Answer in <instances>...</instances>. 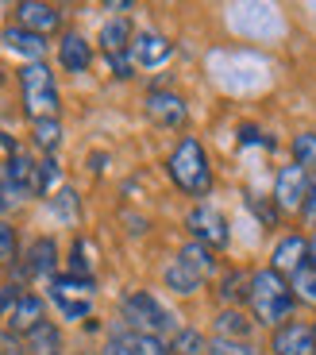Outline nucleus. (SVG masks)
<instances>
[{
	"mask_svg": "<svg viewBox=\"0 0 316 355\" xmlns=\"http://www.w3.org/2000/svg\"><path fill=\"white\" fill-rule=\"evenodd\" d=\"M166 170H170V182H174L182 193H189V197H204L212 189L209 151H204L201 139H193V135H182V143L170 151Z\"/></svg>",
	"mask_w": 316,
	"mask_h": 355,
	"instance_id": "f257e3e1",
	"label": "nucleus"
},
{
	"mask_svg": "<svg viewBox=\"0 0 316 355\" xmlns=\"http://www.w3.org/2000/svg\"><path fill=\"white\" fill-rule=\"evenodd\" d=\"M251 309H255V317L263 320V324H278L281 320H290L293 313V286L286 282V278L278 275V270H270V266H263V270H255L251 275Z\"/></svg>",
	"mask_w": 316,
	"mask_h": 355,
	"instance_id": "f03ea898",
	"label": "nucleus"
},
{
	"mask_svg": "<svg viewBox=\"0 0 316 355\" xmlns=\"http://www.w3.org/2000/svg\"><path fill=\"white\" fill-rule=\"evenodd\" d=\"M120 317H123V324H128L132 332H147V336H158V340L170 336V332H177V317L147 290L123 293Z\"/></svg>",
	"mask_w": 316,
	"mask_h": 355,
	"instance_id": "7ed1b4c3",
	"label": "nucleus"
},
{
	"mask_svg": "<svg viewBox=\"0 0 316 355\" xmlns=\"http://www.w3.org/2000/svg\"><path fill=\"white\" fill-rule=\"evenodd\" d=\"M19 89H24V112L31 120H54L58 116V85L43 62H27L19 70Z\"/></svg>",
	"mask_w": 316,
	"mask_h": 355,
	"instance_id": "20e7f679",
	"label": "nucleus"
},
{
	"mask_svg": "<svg viewBox=\"0 0 316 355\" xmlns=\"http://www.w3.org/2000/svg\"><path fill=\"white\" fill-rule=\"evenodd\" d=\"M93 290H97V282L93 278H78V275H54L46 282L51 302L58 305V313L66 320L89 317V309H93Z\"/></svg>",
	"mask_w": 316,
	"mask_h": 355,
	"instance_id": "39448f33",
	"label": "nucleus"
},
{
	"mask_svg": "<svg viewBox=\"0 0 316 355\" xmlns=\"http://www.w3.org/2000/svg\"><path fill=\"white\" fill-rule=\"evenodd\" d=\"M185 228H189V236H193L197 243H204V248H212V251L228 248V240H231L224 213H220V209H212V205H197V209H189Z\"/></svg>",
	"mask_w": 316,
	"mask_h": 355,
	"instance_id": "423d86ee",
	"label": "nucleus"
},
{
	"mask_svg": "<svg viewBox=\"0 0 316 355\" xmlns=\"http://www.w3.org/2000/svg\"><path fill=\"white\" fill-rule=\"evenodd\" d=\"M305 197H308V174L293 162V166H281L278 174V186H274V201H278L281 213H297L305 209Z\"/></svg>",
	"mask_w": 316,
	"mask_h": 355,
	"instance_id": "0eeeda50",
	"label": "nucleus"
},
{
	"mask_svg": "<svg viewBox=\"0 0 316 355\" xmlns=\"http://www.w3.org/2000/svg\"><path fill=\"white\" fill-rule=\"evenodd\" d=\"M16 24L46 39L51 31L62 27V12L54 8V4H43V0H19L16 4Z\"/></svg>",
	"mask_w": 316,
	"mask_h": 355,
	"instance_id": "6e6552de",
	"label": "nucleus"
},
{
	"mask_svg": "<svg viewBox=\"0 0 316 355\" xmlns=\"http://www.w3.org/2000/svg\"><path fill=\"white\" fill-rule=\"evenodd\" d=\"M270 352L274 355H316V336L308 324L301 320H286L270 340Z\"/></svg>",
	"mask_w": 316,
	"mask_h": 355,
	"instance_id": "1a4fd4ad",
	"label": "nucleus"
},
{
	"mask_svg": "<svg viewBox=\"0 0 316 355\" xmlns=\"http://www.w3.org/2000/svg\"><path fill=\"white\" fill-rule=\"evenodd\" d=\"M43 320H46L43 297H35V293H19L16 305L8 309V317H4V324H8V332H16V336H27V332H35Z\"/></svg>",
	"mask_w": 316,
	"mask_h": 355,
	"instance_id": "9d476101",
	"label": "nucleus"
},
{
	"mask_svg": "<svg viewBox=\"0 0 316 355\" xmlns=\"http://www.w3.org/2000/svg\"><path fill=\"white\" fill-rule=\"evenodd\" d=\"M147 116L158 128H182L185 116H189V108H185V101L177 97V93L155 89V93H147Z\"/></svg>",
	"mask_w": 316,
	"mask_h": 355,
	"instance_id": "9b49d317",
	"label": "nucleus"
},
{
	"mask_svg": "<svg viewBox=\"0 0 316 355\" xmlns=\"http://www.w3.org/2000/svg\"><path fill=\"white\" fill-rule=\"evenodd\" d=\"M170 54H174V43H170L166 35H158V31H139V35L132 39V58H135V66H143V70L162 66Z\"/></svg>",
	"mask_w": 316,
	"mask_h": 355,
	"instance_id": "f8f14e48",
	"label": "nucleus"
},
{
	"mask_svg": "<svg viewBox=\"0 0 316 355\" xmlns=\"http://www.w3.org/2000/svg\"><path fill=\"white\" fill-rule=\"evenodd\" d=\"M0 43L8 46L12 54L27 58V62H43V54H46V39L35 35V31H27V27H19V24L4 27V31H0Z\"/></svg>",
	"mask_w": 316,
	"mask_h": 355,
	"instance_id": "ddd939ff",
	"label": "nucleus"
},
{
	"mask_svg": "<svg viewBox=\"0 0 316 355\" xmlns=\"http://www.w3.org/2000/svg\"><path fill=\"white\" fill-rule=\"evenodd\" d=\"M54 266H58V248H54L51 236H39L24 255V275L27 278H54Z\"/></svg>",
	"mask_w": 316,
	"mask_h": 355,
	"instance_id": "4468645a",
	"label": "nucleus"
},
{
	"mask_svg": "<svg viewBox=\"0 0 316 355\" xmlns=\"http://www.w3.org/2000/svg\"><path fill=\"white\" fill-rule=\"evenodd\" d=\"M301 266H308V240H301V236L278 240V248L270 255V270H278V275H297Z\"/></svg>",
	"mask_w": 316,
	"mask_h": 355,
	"instance_id": "2eb2a0df",
	"label": "nucleus"
},
{
	"mask_svg": "<svg viewBox=\"0 0 316 355\" xmlns=\"http://www.w3.org/2000/svg\"><path fill=\"white\" fill-rule=\"evenodd\" d=\"M58 62H62V70H70V73H85L89 70L93 51H89V43H85V35H81V31H66V35H62Z\"/></svg>",
	"mask_w": 316,
	"mask_h": 355,
	"instance_id": "dca6fc26",
	"label": "nucleus"
},
{
	"mask_svg": "<svg viewBox=\"0 0 316 355\" xmlns=\"http://www.w3.org/2000/svg\"><path fill=\"white\" fill-rule=\"evenodd\" d=\"M116 347H123L128 355H170L166 340H158V336H147V332H132V329H120L112 336Z\"/></svg>",
	"mask_w": 316,
	"mask_h": 355,
	"instance_id": "f3484780",
	"label": "nucleus"
},
{
	"mask_svg": "<svg viewBox=\"0 0 316 355\" xmlns=\"http://www.w3.org/2000/svg\"><path fill=\"white\" fill-rule=\"evenodd\" d=\"M132 24L123 16H116V19H108L105 27H100V46H105V54L108 58H116V54H128L132 51Z\"/></svg>",
	"mask_w": 316,
	"mask_h": 355,
	"instance_id": "a211bd4d",
	"label": "nucleus"
},
{
	"mask_svg": "<svg viewBox=\"0 0 316 355\" xmlns=\"http://www.w3.org/2000/svg\"><path fill=\"white\" fill-rule=\"evenodd\" d=\"M35 170H39V162H31L27 155H19V151H16L8 162H4V170H0V174L8 178V182H12L16 189H24L27 197H35Z\"/></svg>",
	"mask_w": 316,
	"mask_h": 355,
	"instance_id": "6ab92c4d",
	"label": "nucleus"
},
{
	"mask_svg": "<svg viewBox=\"0 0 316 355\" xmlns=\"http://www.w3.org/2000/svg\"><path fill=\"white\" fill-rule=\"evenodd\" d=\"M24 352L27 355H62V332L54 329L51 320H43L35 332L24 336Z\"/></svg>",
	"mask_w": 316,
	"mask_h": 355,
	"instance_id": "aec40b11",
	"label": "nucleus"
},
{
	"mask_svg": "<svg viewBox=\"0 0 316 355\" xmlns=\"http://www.w3.org/2000/svg\"><path fill=\"white\" fill-rule=\"evenodd\" d=\"M177 259H182L193 275H201V278H209L212 270H216V255H212V248H204V243H197V240H189L182 251H177Z\"/></svg>",
	"mask_w": 316,
	"mask_h": 355,
	"instance_id": "412c9836",
	"label": "nucleus"
},
{
	"mask_svg": "<svg viewBox=\"0 0 316 355\" xmlns=\"http://www.w3.org/2000/svg\"><path fill=\"white\" fill-rule=\"evenodd\" d=\"M162 278H166V290H174V293H197V290H201V282H204V278L193 275L182 259H174V263L162 270Z\"/></svg>",
	"mask_w": 316,
	"mask_h": 355,
	"instance_id": "4be33fe9",
	"label": "nucleus"
},
{
	"mask_svg": "<svg viewBox=\"0 0 316 355\" xmlns=\"http://www.w3.org/2000/svg\"><path fill=\"white\" fill-rule=\"evenodd\" d=\"M220 297L228 302V309L239 302H247V297H251V275H247V270H228L224 282H220Z\"/></svg>",
	"mask_w": 316,
	"mask_h": 355,
	"instance_id": "5701e85b",
	"label": "nucleus"
},
{
	"mask_svg": "<svg viewBox=\"0 0 316 355\" xmlns=\"http://www.w3.org/2000/svg\"><path fill=\"white\" fill-rule=\"evenodd\" d=\"M216 336H224V340H247V336H251V320H247V313L224 309L216 317Z\"/></svg>",
	"mask_w": 316,
	"mask_h": 355,
	"instance_id": "b1692460",
	"label": "nucleus"
},
{
	"mask_svg": "<svg viewBox=\"0 0 316 355\" xmlns=\"http://www.w3.org/2000/svg\"><path fill=\"white\" fill-rule=\"evenodd\" d=\"M170 352L174 355H204L209 344H204V336L197 329H177L174 340H170Z\"/></svg>",
	"mask_w": 316,
	"mask_h": 355,
	"instance_id": "393cba45",
	"label": "nucleus"
},
{
	"mask_svg": "<svg viewBox=\"0 0 316 355\" xmlns=\"http://www.w3.org/2000/svg\"><path fill=\"white\" fill-rule=\"evenodd\" d=\"M31 139H35V147H43V151L51 155L62 143V124L58 120H35V124H31Z\"/></svg>",
	"mask_w": 316,
	"mask_h": 355,
	"instance_id": "a878e982",
	"label": "nucleus"
},
{
	"mask_svg": "<svg viewBox=\"0 0 316 355\" xmlns=\"http://www.w3.org/2000/svg\"><path fill=\"white\" fill-rule=\"evenodd\" d=\"M293 159H297V166L305 174H316V135L313 132H301L293 139Z\"/></svg>",
	"mask_w": 316,
	"mask_h": 355,
	"instance_id": "bb28decb",
	"label": "nucleus"
},
{
	"mask_svg": "<svg viewBox=\"0 0 316 355\" xmlns=\"http://www.w3.org/2000/svg\"><path fill=\"white\" fill-rule=\"evenodd\" d=\"M58 178H62V166L54 162V155H46V159L39 162V170H35V197L51 193V186H58Z\"/></svg>",
	"mask_w": 316,
	"mask_h": 355,
	"instance_id": "cd10ccee",
	"label": "nucleus"
},
{
	"mask_svg": "<svg viewBox=\"0 0 316 355\" xmlns=\"http://www.w3.org/2000/svg\"><path fill=\"white\" fill-rule=\"evenodd\" d=\"M204 355H258V347L251 340H224V336H212L209 340V352Z\"/></svg>",
	"mask_w": 316,
	"mask_h": 355,
	"instance_id": "c85d7f7f",
	"label": "nucleus"
},
{
	"mask_svg": "<svg viewBox=\"0 0 316 355\" xmlns=\"http://www.w3.org/2000/svg\"><path fill=\"white\" fill-rule=\"evenodd\" d=\"M290 286H293V297H297V302L316 305V270H313V266H301Z\"/></svg>",
	"mask_w": 316,
	"mask_h": 355,
	"instance_id": "c756f323",
	"label": "nucleus"
},
{
	"mask_svg": "<svg viewBox=\"0 0 316 355\" xmlns=\"http://www.w3.org/2000/svg\"><path fill=\"white\" fill-rule=\"evenodd\" d=\"M51 213L62 224H73L78 220V193L73 189H58V197H51Z\"/></svg>",
	"mask_w": 316,
	"mask_h": 355,
	"instance_id": "7c9ffc66",
	"label": "nucleus"
},
{
	"mask_svg": "<svg viewBox=\"0 0 316 355\" xmlns=\"http://www.w3.org/2000/svg\"><path fill=\"white\" fill-rule=\"evenodd\" d=\"M24 201H27L24 189H16V186L8 182V178L0 174V213H12V209H19Z\"/></svg>",
	"mask_w": 316,
	"mask_h": 355,
	"instance_id": "2f4dec72",
	"label": "nucleus"
},
{
	"mask_svg": "<svg viewBox=\"0 0 316 355\" xmlns=\"http://www.w3.org/2000/svg\"><path fill=\"white\" fill-rule=\"evenodd\" d=\"M12 259H16V228L0 220V263H12Z\"/></svg>",
	"mask_w": 316,
	"mask_h": 355,
	"instance_id": "473e14b6",
	"label": "nucleus"
},
{
	"mask_svg": "<svg viewBox=\"0 0 316 355\" xmlns=\"http://www.w3.org/2000/svg\"><path fill=\"white\" fill-rule=\"evenodd\" d=\"M0 355H27V352H24V344H19V336H16V332H8V329L0 332Z\"/></svg>",
	"mask_w": 316,
	"mask_h": 355,
	"instance_id": "72a5a7b5",
	"label": "nucleus"
},
{
	"mask_svg": "<svg viewBox=\"0 0 316 355\" xmlns=\"http://www.w3.org/2000/svg\"><path fill=\"white\" fill-rule=\"evenodd\" d=\"M301 213L308 216V220H316V174L308 178V197H305V209Z\"/></svg>",
	"mask_w": 316,
	"mask_h": 355,
	"instance_id": "f704fd0d",
	"label": "nucleus"
},
{
	"mask_svg": "<svg viewBox=\"0 0 316 355\" xmlns=\"http://www.w3.org/2000/svg\"><path fill=\"white\" fill-rule=\"evenodd\" d=\"M243 143H270L258 128H243Z\"/></svg>",
	"mask_w": 316,
	"mask_h": 355,
	"instance_id": "c9c22d12",
	"label": "nucleus"
},
{
	"mask_svg": "<svg viewBox=\"0 0 316 355\" xmlns=\"http://www.w3.org/2000/svg\"><path fill=\"white\" fill-rule=\"evenodd\" d=\"M308 266H313V270H316V236H313V240H308Z\"/></svg>",
	"mask_w": 316,
	"mask_h": 355,
	"instance_id": "e433bc0d",
	"label": "nucleus"
},
{
	"mask_svg": "<svg viewBox=\"0 0 316 355\" xmlns=\"http://www.w3.org/2000/svg\"><path fill=\"white\" fill-rule=\"evenodd\" d=\"M100 355H128V352H123V347H116V344H108V347H105V352H100Z\"/></svg>",
	"mask_w": 316,
	"mask_h": 355,
	"instance_id": "4c0bfd02",
	"label": "nucleus"
},
{
	"mask_svg": "<svg viewBox=\"0 0 316 355\" xmlns=\"http://www.w3.org/2000/svg\"><path fill=\"white\" fill-rule=\"evenodd\" d=\"M313 336H316V324H313Z\"/></svg>",
	"mask_w": 316,
	"mask_h": 355,
	"instance_id": "58836bf2",
	"label": "nucleus"
},
{
	"mask_svg": "<svg viewBox=\"0 0 316 355\" xmlns=\"http://www.w3.org/2000/svg\"><path fill=\"white\" fill-rule=\"evenodd\" d=\"M0 81H4V78H0Z\"/></svg>",
	"mask_w": 316,
	"mask_h": 355,
	"instance_id": "ea45409f",
	"label": "nucleus"
}]
</instances>
